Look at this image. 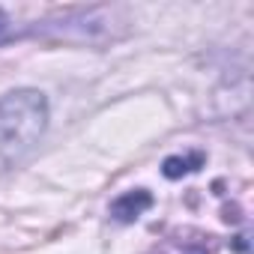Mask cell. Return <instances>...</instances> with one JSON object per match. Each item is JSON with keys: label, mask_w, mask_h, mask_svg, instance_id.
<instances>
[{"label": "cell", "mask_w": 254, "mask_h": 254, "mask_svg": "<svg viewBox=\"0 0 254 254\" xmlns=\"http://www.w3.org/2000/svg\"><path fill=\"white\" fill-rule=\"evenodd\" d=\"M48 129V99L33 87L0 96V174L18 165Z\"/></svg>", "instance_id": "1"}, {"label": "cell", "mask_w": 254, "mask_h": 254, "mask_svg": "<svg viewBox=\"0 0 254 254\" xmlns=\"http://www.w3.org/2000/svg\"><path fill=\"white\" fill-rule=\"evenodd\" d=\"M150 206H153V194L144 191V189H135V191L120 194V197L111 203V215H114L117 221H135V218H141Z\"/></svg>", "instance_id": "2"}, {"label": "cell", "mask_w": 254, "mask_h": 254, "mask_svg": "<svg viewBox=\"0 0 254 254\" xmlns=\"http://www.w3.org/2000/svg\"><path fill=\"white\" fill-rule=\"evenodd\" d=\"M200 165H203V156H200V153H191V156H171V159H165L162 174H165L168 180H180V177L197 171Z\"/></svg>", "instance_id": "3"}, {"label": "cell", "mask_w": 254, "mask_h": 254, "mask_svg": "<svg viewBox=\"0 0 254 254\" xmlns=\"http://www.w3.org/2000/svg\"><path fill=\"white\" fill-rule=\"evenodd\" d=\"M15 39V30H12V21H9V15H6V9L0 6V45H6V42H12Z\"/></svg>", "instance_id": "4"}]
</instances>
